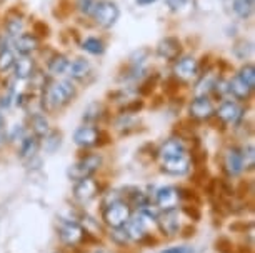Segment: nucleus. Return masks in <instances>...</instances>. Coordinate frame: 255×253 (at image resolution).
Masks as SVG:
<instances>
[{
  "label": "nucleus",
  "instance_id": "nucleus-37",
  "mask_svg": "<svg viewBox=\"0 0 255 253\" xmlns=\"http://www.w3.org/2000/svg\"><path fill=\"white\" fill-rule=\"evenodd\" d=\"M162 253H194V248L190 247H172L163 250Z\"/></svg>",
  "mask_w": 255,
  "mask_h": 253
},
{
  "label": "nucleus",
  "instance_id": "nucleus-31",
  "mask_svg": "<svg viewBox=\"0 0 255 253\" xmlns=\"http://www.w3.org/2000/svg\"><path fill=\"white\" fill-rule=\"evenodd\" d=\"M45 138V150L47 152H55L57 149L60 147V143H62V135L59 132H49L47 135L44 137Z\"/></svg>",
  "mask_w": 255,
  "mask_h": 253
},
{
  "label": "nucleus",
  "instance_id": "nucleus-36",
  "mask_svg": "<svg viewBox=\"0 0 255 253\" xmlns=\"http://www.w3.org/2000/svg\"><path fill=\"white\" fill-rule=\"evenodd\" d=\"M167 2V7L170 8L172 12H179L180 8H184L187 5L189 0H165Z\"/></svg>",
  "mask_w": 255,
  "mask_h": 253
},
{
  "label": "nucleus",
  "instance_id": "nucleus-14",
  "mask_svg": "<svg viewBox=\"0 0 255 253\" xmlns=\"http://www.w3.org/2000/svg\"><path fill=\"white\" fill-rule=\"evenodd\" d=\"M224 169L229 176H239L244 171L242 154L237 147H230L224 155Z\"/></svg>",
  "mask_w": 255,
  "mask_h": 253
},
{
  "label": "nucleus",
  "instance_id": "nucleus-19",
  "mask_svg": "<svg viewBox=\"0 0 255 253\" xmlns=\"http://www.w3.org/2000/svg\"><path fill=\"white\" fill-rule=\"evenodd\" d=\"M90 70H92L90 62L82 59V57H79V59L69 62V67H67L65 74L69 75V77L74 79V80H84L90 74Z\"/></svg>",
  "mask_w": 255,
  "mask_h": 253
},
{
  "label": "nucleus",
  "instance_id": "nucleus-7",
  "mask_svg": "<svg viewBox=\"0 0 255 253\" xmlns=\"http://www.w3.org/2000/svg\"><path fill=\"white\" fill-rule=\"evenodd\" d=\"M100 138H102V132L94 125L79 127L74 133V142L82 149H92V147L99 145Z\"/></svg>",
  "mask_w": 255,
  "mask_h": 253
},
{
  "label": "nucleus",
  "instance_id": "nucleus-4",
  "mask_svg": "<svg viewBox=\"0 0 255 253\" xmlns=\"http://www.w3.org/2000/svg\"><path fill=\"white\" fill-rule=\"evenodd\" d=\"M92 17L99 27L110 28L117 23L120 17V10L117 7V3L112 2V0H99L92 12Z\"/></svg>",
  "mask_w": 255,
  "mask_h": 253
},
{
  "label": "nucleus",
  "instance_id": "nucleus-17",
  "mask_svg": "<svg viewBox=\"0 0 255 253\" xmlns=\"http://www.w3.org/2000/svg\"><path fill=\"white\" fill-rule=\"evenodd\" d=\"M189 170H190V162L185 155L177 157V159H170V160H163V165H162V171H165L168 175H175V176L185 175Z\"/></svg>",
  "mask_w": 255,
  "mask_h": 253
},
{
  "label": "nucleus",
  "instance_id": "nucleus-3",
  "mask_svg": "<svg viewBox=\"0 0 255 253\" xmlns=\"http://www.w3.org/2000/svg\"><path fill=\"white\" fill-rule=\"evenodd\" d=\"M132 217V207L125 200H119L104 208L102 218L110 228H122Z\"/></svg>",
  "mask_w": 255,
  "mask_h": 253
},
{
  "label": "nucleus",
  "instance_id": "nucleus-6",
  "mask_svg": "<svg viewBox=\"0 0 255 253\" xmlns=\"http://www.w3.org/2000/svg\"><path fill=\"white\" fill-rule=\"evenodd\" d=\"M215 115H217L224 123L237 125V123H240V120L244 118V108L240 107L237 102L224 100V102L220 103V107L215 110Z\"/></svg>",
  "mask_w": 255,
  "mask_h": 253
},
{
  "label": "nucleus",
  "instance_id": "nucleus-2",
  "mask_svg": "<svg viewBox=\"0 0 255 253\" xmlns=\"http://www.w3.org/2000/svg\"><path fill=\"white\" fill-rule=\"evenodd\" d=\"M100 165H102V157L97 154H89L79 162H75L74 165H70L69 170H67V175H69L70 180L79 182V180L90 178L100 169Z\"/></svg>",
  "mask_w": 255,
  "mask_h": 253
},
{
  "label": "nucleus",
  "instance_id": "nucleus-23",
  "mask_svg": "<svg viewBox=\"0 0 255 253\" xmlns=\"http://www.w3.org/2000/svg\"><path fill=\"white\" fill-rule=\"evenodd\" d=\"M69 59L62 54H57L52 57V60L49 62L47 69H49V74L50 75H64L67 72V67H69Z\"/></svg>",
  "mask_w": 255,
  "mask_h": 253
},
{
  "label": "nucleus",
  "instance_id": "nucleus-27",
  "mask_svg": "<svg viewBox=\"0 0 255 253\" xmlns=\"http://www.w3.org/2000/svg\"><path fill=\"white\" fill-rule=\"evenodd\" d=\"M82 49L92 55H102L105 52V44L100 39H97V37H89V39L84 40Z\"/></svg>",
  "mask_w": 255,
  "mask_h": 253
},
{
  "label": "nucleus",
  "instance_id": "nucleus-42",
  "mask_svg": "<svg viewBox=\"0 0 255 253\" xmlns=\"http://www.w3.org/2000/svg\"><path fill=\"white\" fill-rule=\"evenodd\" d=\"M57 253H59V252H57Z\"/></svg>",
  "mask_w": 255,
  "mask_h": 253
},
{
  "label": "nucleus",
  "instance_id": "nucleus-29",
  "mask_svg": "<svg viewBox=\"0 0 255 253\" xmlns=\"http://www.w3.org/2000/svg\"><path fill=\"white\" fill-rule=\"evenodd\" d=\"M215 82L217 79L212 77V75H207L205 79H202L199 84H197V97H207L209 92H214V87H215Z\"/></svg>",
  "mask_w": 255,
  "mask_h": 253
},
{
  "label": "nucleus",
  "instance_id": "nucleus-41",
  "mask_svg": "<svg viewBox=\"0 0 255 253\" xmlns=\"http://www.w3.org/2000/svg\"><path fill=\"white\" fill-rule=\"evenodd\" d=\"M2 138H3V137H2V135H0V145H2Z\"/></svg>",
  "mask_w": 255,
  "mask_h": 253
},
{
  "label": "nucleus",
  "instance_id": "nucleus-13",
  "mask_svg": "<svg viewBox=\"0 0 255 253\" xmlns=\"http://www.w3.org/2000/svg\"><path fill=\"white\" fill-rule=\"evenodd\" d=\"M180 52H182V44L175 37H165L157 45V55L162 60H177Z\"/></svg>",
  "mask_w": 255,
  "mask_h": 253
},
{
  "label": "nucleus",
  "instance_id": "nucleus-30",
  "mask_svg": "<svg viewBox=\"0 0 255 253\" xmlns=\"http://www.w3.org/2000/svg\"><path fill=\"white\" fill-rule=\"evenodd\" d=\"M13 64H15V55H13V52L8 49L0 50V72H7L13 69Z\"/></svg>",
  "mask_w": 255,
  "mask_h": 253
},
{
  "label": "nucleus",
  "instance_id": "nucleus-39",
  "mask_svg": "<svg viewBox=\"0 0 255 253\" xmlns=\"http://www.w3.org/2000/svg\"><path fill=\"white\" fill-rule=\"evenodd\" d=\"M137 2V5H140V7H147V5H152V3H155L157 0H135Z\"/></svg>",
  "mask_w": 255,
  "mask_h": 253
},
{
  "label": "nucleus",
  "instance_id": "nucleus-35",
  "mask_svg": "<svg viewBox=\"0 0 255 253\" xmlns=\"http://www.w3.org/2000/svg\"><path fill=\"white\" fill-rule=\"evenodd\" d=\"M115 233L112 235V240L117 243V245H125V243L128 242V237H127V233H125L124 230V227L122 228H114Z\"/></svg>",
  "mask_w": 255,
  "mask_h": 253
},
{
  "label": "nucleus",
  "instance_id": "nucleus-5",
  "mask_svg": "<svg viewBox=\"0 0 255 253\" xmlns=\"http://www.w3.org/2000/svg\"><path fill=\"white\" fill-rule=\"evenodd\" d=\"M180 190L175 187H162L155 193V207L162 212L167 210H177L180 203Z\"/></svg>",
  "mask_w": 255,
  "mask_h": 253
},
{
  "label": "nucleus",
  "instance_id": "nucleus-22",
  "mask_svg": "<svg viewBox=\"0 0 255 253\" xmlns=\"http://www.w3.org/2000/svg\"><path fill=\"white\" fill-rule=\"evenodd\" d=\"M30 125H32V132L33 135L37 138H44L47 133L50 132L49 128V120L45 118V115H42V113H35V115H32L30 118Z\"/></svg>",
  "mask_w": 255,
  "mask_h": 253
},
{
  "label": "nucleus",
  "instance_id": "nucleus-34",
  "mask_svg": "<svg viewBox=\"0 0 255 253\" xmlns=\"http://www.w3.org/2000/svg\"><path fill=\"white\" fill-rule=\"evenodd\" d=\"M97 2L99 0H77V7H79V10L82 13H85V15H92Z\"/></svg>",
  "mask_w": 255,
  "mask_h": 253
},
{
  "label": "nucleus",
  "instance_id": "nucleus-32",
  "mask_svg": "<svg viewBox=\"0 0 255 253\" xmlns=\"http://www.w3.org/2000/svg\"><path fill=\"white\" fill-rule=\"evenodd\" d=\"M5 30L10 37H18L23 30V22L20 18H8L5 23Z\"/></svg>",
  "mask_w": 255,
  "mask_h": 253
},
{
  "label": "nucleus",
  "instance_id": "nucleus-20",
  "mask_svg": "<svg viewBox=\"0 0 255 253\" xmlns=\"http://www.w3.org/2000/svg\"><path fill=\"white\" fill-rule=\"evenodd\" d=\"M13 74L20 80H27L35 75V62H33V59H30V55L20 57L18 60H15V64H13Z\"/></svg>",
  "mask_w": 255,
  "mask_h": 253
},
{
  "label": "nucleus",
  "instance_id": "nucleus-38",
  "mask_svg": "<svg viewBox=\"0 0 255 253\" xmlns=\"http://www.w3.org/2000/svg\"><path fill=\"white\" fill-rule=\"evenodd\" d=\"M12 102V88L7 90V93H2V97H0V107H8Z\"/></svg>",
  "mask_w": 255,
  "mask_h": 253
},
{
  "label": "nucleus",
  "instance_id": "nucleus-18",
  "mask_svg": "<svg viewBox=\"0 0 255 253\" xmlns=\"http://www.w3.org/2000/svg\"><path fill=\"white\" fill-rule=\"evenodd\" d=\"M38 49V40L33 33H20L15 39V50L22 57H28Z\"/></svg>",
  "mask_w": 255,
  "mask_h": 253
},
{
  "label": "nucleus",
  "instance_id": "nucleus-1",
  "mask_svg": "<svg viewBox=\"0 0 255 253\" xmlns=\"http://www.w3.org/2000/svg\"><path fill=\"white\" fill-rule=\"evenodd\" d=\"M75 97V87L70 80H59L45 88L44 95H42V105L45 110H57V108L65 107L72 98Z\"/></svg>",
  "mask_w": 255,
  "mask_h": 253
},
{
  "label": "nucleus",
  "instance_id": "nucleus-24",
  "mask_svg": "<svg viewBox=\"0 0 255 253\" xmlns=\"http://www.w3.org/2000/svg\"><path fill=\"white\" fill-rule=\"evenodd\" d=\"M104 115H105V108H104V105L99 102L90 103L84 110V120L87 123H97L102 120Z\"/></svg>",
  "mask_w": 255,
  "mask_h": 253
},
{
  "label": "nucleus",
  "instance_id": "nucleus-26",
  "mask_svg": "<svg viewBox=\"0 0 255 253\" xmlns=\"http://www.w3.org/2000/svg\"><path fill=\"white\" fill-rule=\"evenodd\" d=\"M232 8L240 18H249L254 12V0H234Z\"/></svg>",
  "mask_w": 255,
  "mask_h": 253
},
{
  "label": "nucleus",
  "instance_id": "nucleus-40",
  "mask_svg": "<svg viewBox=\"0 0 255 253\" xmlns=\"http://www.w3.org/2000/svg\"><path fill=\"white\" fill-rule=\"evenodd\" d=\"M3 125H5V118H3V115L0 113V130L3 128Z\"/></svg>",
  "mask_w": 255,
  "mask_h": 253
},
{
  "label": "nucleus",
  "instance_id": "nucleus-16",
  "mask_svg": "<svg viewBox=\"0 0 255 253\" xmlns=\"http://www.w3.org/2000/svg\"><path fill=\"white\" fill-rule=\"evenodd\" d=\"M124 230L127 233L128 240H143L147 237L145 233V222H143V215H138L137 218H128V222L124 225Z\"/></svg>",
  "mask_w": 255,
  "mask_h": 253
},
{
  "label": "nucleus",
  "instance_id": "nucleus-8",
  "mask_svg": "<svg viewBox=\"0 0 255 253\" xmlns=\"http://www.w3.org/2000/svg\"><path fill=\"white\" fill-rule=\"evenodd\" d=\"M157 225L165 237H175L180 232V220L177 210H167L157 215Z\"/></svg>",
  "mask_w": 255,
  "mask_h": 253
},
{
  "label": "nucleus",
  "instance_id": "nucleus-12",
  "mask_svg": "<svg viewBox=\"0 0 255 253\" xmlns=\"http://www.w3.org/2000/svg\"><path fill=\"white\" fill-rule=\"evenodd\" d=\"M189 113L195 120H209L210 117L215 115V107L207 97H197L192 100Z\"/></svg>",
  "mask_w": 255,
  "mask_h": 253
},
{
  "label": "nucleus",
  "instance_id": "nucleus-25",
  "mask_svg": "<svg viewBox=\"0 0 255 253\" xmlns=\"http://www.w3.org/2000/svg\"><path fill=\"white\" fill-rule=\"evenodd\" d=\"M38 152V138L33 137H23L20 145V157L22 159H32Z\"/></svg>",
  "mask_w": 255,
  "mask_h": 253
},
{
  "label": "nucleus",
  "instance_id": "nucleus-9",
  "mask_svg": "<svg viewBox=\"0 0 255 253\" xmlns=\"http://www.w3.org/2000/svg\"><path fill=\"white\" fill-rule=\"evenodd\" d=\"M174 75L179 80H184V82L195 79L199 75V62L194 57H182V59L175 62Z\"/></svg>",
  "mask_w": 255,
  "mask_h": 253
},
{
  "label": "nucleus",
  "instance_id": "nucleus-28",
  "mask_svg": "<svg viewBox=\"0 0 255 253\" xmlns=\"http://www.w3.org/2000/svg\"><path fill=\"white\" fill-rule=\"evenodd\" d=\"M237 77L242 80L247 87H250L254 90V87H255V67L252 64H245L242 69L239 70Z\"/></svg>",
  "mask_w": 255,
  "mask_h": 253
},
{
  "label": "nucleus",
  "instance_id": "nucleus-10",
  "mask_svg": "<svg viewBox=\"0 0 255 253\" xmlns=\"http://www.w3.org/2000/svg\"><path fill=\"white\" fill-rule=\"evenodd\" d=\"M59 235H60V240L67 243V245H77L84 240V227L77 222H72V220H67V222H62L60 223V228H59Z\"/></svg>",
  "mask_w": 255,
  "mask_h": 253
},
{
  "label": "nucleus",
  "instance_id": "nucleus-11",
  "mask_svg": "<svg viewBox=\"0 0 255 253\" xmlns=\"http://www.w3.org/2000/svg\"><path fill=\"white\" fill-rule=\"evenodd\" d=\"M100 192V187L99 183L90 176V178H84V180H79L74 187V197L79 200V202L85 203V202H90L92 198H95Z\"/></svg>",
  "mask_w": 255,
  "mask_h": 253
},
{
  "label": "nucleus",
  "instance_id": "nucleus-33",
  "mask_svg": "<svg viewBox=\"0 0 255 253\" xmlns=\"http://www.w3.org/2000/svg\"><path fill=\"white\" fill-rule=\"evenodd\" d=\"M240 154H242V164H244V169L252 170V169H254V165H255V154H254V147H252V145L245 147L244 150H240Z\"/></svg>",
  "mask_w": 255,
  "mask_h": 253
},
{
  "label": "nucleus",
  "instance_id": "nucleus-21",
  "mask_svg": "<svg viewBox=\"0 0 255 253\" xmlns=\"http://www.w3.org/2000/svg\"><path fill=\"white\" fill-rule=\"evenodd\" d=\"M227 92L232 93L237 100H249L252 95V88L247 87L239 77H234L230 82H227Z\"/></svg>",
  "mask_w": 255,
  "mask_h": 253
},
{
  "label": "nucleus",
  "instance_id": "nucleus-15",
  "mask_svg": "<svg viewBox=\"0 0 255 253\" xmlns=\"http://www.w3.org/2000/svg\"><path fill=\"white\" fill-rule=\"evenodd\" d=\"M158 155L162 157V160H170V159H177V157L185 155L184 140H180V138H168V140H165L160 145Z\"/></svg>",
  "mask_w": 255,
  "mask_h": 253
}]
</instances>
